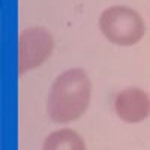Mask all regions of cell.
Wrapping results in <instances>:
<instances>
[{
    "instance_id": "cell-4",
    "label": "cell",
    "mask_w": 150,
    "mask_h": 150,
    "mask_svg": "<svg viewBox=\"0 0 150 150\" xmlns=\"http://www.w3.org/2000/svg\"><path fill=\"white\" fill-rule=\"evenodd\" d=\"M116 116L125 123H141L150 116V96L140 87H128L114 98Z\"/></svg>"
},
{
    "instance_id": "cell-3",
    "label": "cell",
    "mask_w": 150,
    "mask_h": 150,
    "mask_svg": "<svg viewBox=\"0 0 150 150\" xmlns=\"http://www.w3.org/2000/svg\"><path fill=\"white\" fill-rule=\"evenodd\" d=\"M54 51V38L45 27L24 29L18 36V74L24 75L44 65Z\"/></svg>"
},
{
    "instance_id": "cell-1",
    "label": "cell",
    "mask_w": 150,
    "mask_h": 150,
    "mask_svg": "<svg viewBox=\"0 0 150 150\" xmlns=\"http://www.w3.org/2000/svg\"><path fill=\"white\" fill-rule=\"evenodd\" d=\"M92 99V81L81 68L62 72L54 80L47 98V114L54 123L66 125L78 120Z\"/></svg>"
},
{
    "instance_id": "cell-5",
    "label": "cell",
    "mask_w": 150,
    "mask_h": 150,
    "mask_svg": "<svg viewBox=\"0 0 150 150\" xmlns=\"http://www.w3.org/2000/svg\"><path fill=\"white\" fill-rule=\"evenodd\" d=\"M42 150H87L83 137L72 129H59L44 140Z\"/></svg>"
},
{
    "instance_id": "cell-2",
    "label": "cell",
    "mask_w": 150,
    "mask_h": 150,
    "mask_svg": "<svg viewBox=\"0 0 150 150\" xmlns=\"http://www.w3.org/2000/svg\"><path fill=\"white\" fill-rule=\"evenodd\" d=\"M99 30L104 38L119 47H132L146 35L143 17L129 6H110L99 15Z\"/></svg>"
}]
</instances>
